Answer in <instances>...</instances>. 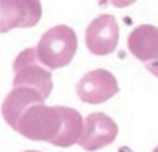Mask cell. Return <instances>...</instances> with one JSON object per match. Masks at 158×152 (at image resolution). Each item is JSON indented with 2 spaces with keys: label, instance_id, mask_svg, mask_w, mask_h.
<instances>
[{
  "label": "cell",
  "instance_id": "cell-4",
  "mask_svg": "<svg viewBox=\"0 0 158 152\" xmlns=\"http://www.w3.org/2000/svg\"><path fill=\"white\" fill-rule=\"evenodd\" d=\"M42 17L40 0H0V31L31 28Z\"/></svg>",
  "mask_w": 158,
  "mask_h": 152
},
{
  "label": "cell",
  "instance_id": "cell-2",
  "mask_svg": "<svg viewBox=\"0 0 158 152\" xmlns=\"http://www.w3.org/2000/svg\"><path fill=\"white\" fill-rule=\"evenodd\" d=\"M39 59L50 70L68 65L77 50L76 33L68 25H56L44 33L37 47Z\"/></svg>",
  "mask_w": 158,
  "mask_h": 152
},
{
  "label": "cell",
  "instance_id": "cell-1",
  "mask_svg": "<svg viewBox=\"0 0 158 152\" xmlns=\"http://www.w3.org/2000/svg\"><path fill=\"white\" fill-rule=\"evenodd\" d=\"M84 118L77 110L65 106H30L22 115L17 132L33 141H45L59 147H70L79 141L84 130Z\"/></svg>",
  "mask_w": 158,
  "mask_h": 152
},
{
  "label": "cell",
  "instance_id": "cell-8",
  "mask_svg": "<svg viewBox=\"0 0 158 152\" xmlns=\"http://www.w3.org/2000/svg\"><path fill=\"white\" fill-rule=\"evenodd\" d=\"M44 101H45V98L39 90H36L33 87H27V86H19V87H14L5 98L3 106H2V115H3L6 124H10L16 130L25 110L30 106L44 103Z\"/></svg>",
  "mask_w": 158,
  "mask_h": 152
},
{
  "label": "cell",
  "instance_id": "cell-5",
  "mask_svg": "<svg viewBox=\"0 0 158 152\" xmlns=\"http://www.w3.org/2000/svg\"><path fill=\"white\" fill-rule=\"evenodd\" d=\"M119 87L116 78L104 68H96L89 71L79 79L76 86V93L81 101L87 104H101L109 101L118 93Z\"/></svg>",
  "mask_w": 158,
  "mask_h": 152
},
{
  "label": "cell",
  "instance_id": "cell-11",
  "mask_svg": "<svg viewBox=\"0 0 158 152\" xmlns=\"http://www.w3.org/2000/svg\"><path fill=\"white\" fill-rule=\"evenodd\" d=\"M146 68H147L152 74H155L156 78H158V59H156V61H152V62H147V64H146Z\"/></svg>",
  "mask_w": 158,
  "mask_h": 152
},
{
  "label": "cell",
  "instance_id": "cell-3",
  "mask_svg": "<svg viewBox=\"0 0 158 152\" xmlns=\"http://www.w3.org/2000/svg\"><path fill=\"white\" fill-rule=\"evenodd\" d=\"M14 68V87L27 86L39 90L47 99L53 90V78L51 71L47 65H44L39 59L36 48H27L20 51L13 64Z\"/></svg>",
  "mask_w": 158,
  "mask_h": 152
},
{
  "label": "cell",
  "instance_id": "cell-12",
  "mask_svg": "<svg viewBox=\"0 0 158 152\" xmlns=\"http://www.w3.org/2000/svg\"><path fill=\"white\" fill-rule=\"evenodd\" d=\"M25 152H40V150H25Z\"/></svg>",
  "mask_w": 158,
  "mask_h": 152
},
{
  "label": "cell",
  "instance_id": "cell-10",
  "mask_svg": "<svg viewBox=\"0 0 158 152\" xmlns=\"http://www.w3.org/2000/svg\"><path fill=\"white\" fill-rule=\"evenodd\" d=\"M102 2L110 3V5H113V6H116V8H126V6L133 5L136 0H102Z\"/></svg>",
  "mask_w": 158,
  "mask_h": 152
},
{
  "label": "cell",
  "instance_id": "cell-7",
  "mask_svg": "<svg viewBox=\"0 0 158 152\" xmlns=\"http://www.w3.org/2000/svg\"><path fill=\"white\" fill-rule=\"evenodd\" d=\"M116 135H118L116 123L102 112H93L84 121V130L77 144L84 150L93 152L112 144Z\"/></svg>",
  "mask_w": 158,
  "mask_h": 152
},
{
  "label": "cell",
  "instance_id": "cell-9",
  "mask_svg": "<svg viewBox=\"0 0 158 152\" xmlns=\"http://www.w3.org/2000/svg\"><path fill=\"white\" fill-rule=\"evenodd\" d=\"M130 53L141 62L147 64L158 59V28L153 25L136 27L127 39Z\"/></svg>",
  "mask_w": 158,
  "mask_h": 152
},
{
  "label": "cell",
  "instance_id": "cell-13",
  "mask_svg": "<svg viewBox=\"0 0 158 152\" xmlns=\"http://www.w3.org/2000/svg\"><path fill=\"white\" fill-rule=\"evenodd\" d=\"M153 152H158V146H156V147H155V149H153Z\"/></svg>",
  "mask_w": 158,
  "mask_h": 152
},
{
  "label": "cell",
  "instance_id": "cell-6",
  "mask_svg": "<svg viewBox=\"0 0 158 152\" xmlns=\"http://www.w3.org/2000/svg\"><path fill=\"white\" fill-rule=\"evenodd\" d=\"M119 39L118 22L112 14L95 17L85 30V45L95 56H107L115 51Z\"/></svg>",
  "mask_w": 158,
  "mask_h": 152
}]
</instances>
